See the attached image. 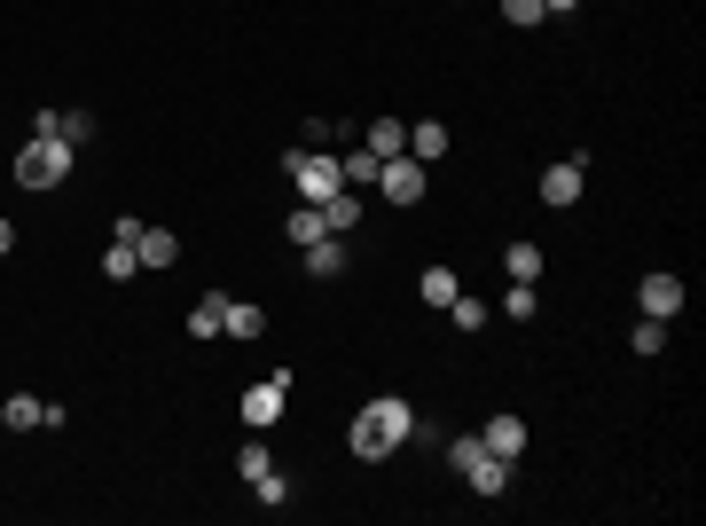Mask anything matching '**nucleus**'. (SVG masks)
Masks as SVG:
<instances>
[{"label":"nucleus","instance_id":"obj_4","mask_svg":"<svg viewBox=\"0 0 706 526\" xmlns=\"http://www.w3.org/2000/svg\"><path fill=\"white\" fill-rule=\"evenodd\" d=\"M283 409H291V377H259V385H244V424H252V433L283 424Z\"/></svg>","mask_w":706,"mask_h":526},{"label":"nucleus","instance_id":"obj_16","mask_svg":"<svg viewBox=\"0 0 706 526\" xmlns=\"http://www.w3.org/2000/svg\"><path fill=\"white\" fill-rule=\"evenodd\" d=\"M307 268L315 275H346V236H315L307 244Z\"/></svg>","mask_w":706,"mask_h":526},{"label":"nucleus","instance_id":"obj_11","mask_svg":"<svg viewBox=\"0 0 706 526\" xmlns=\"http://www.w3.org/2000/svg\"><path fill=\"white\" fill-rule=\"evenodd\" d=\"M479 440H487V448L502 456V464H518V456H526V424H518V416H495Z\"/></svg>","mask_w":706,"mask_h":526},{"label":"nucleus","instance_id":"obj_15","mask_svg":"<svg viewBox=\"0 0 706 526\" xmlns=\"http://www.w3.org/2000/svg\"><path fill=\"white\" fill-rule=\"evenodd\" d=\"M133 252H142V268H174V259H181L174 228H142V244H133Z\"/></svg>","mask_w":706,"mask_h":526},{"label":"nucleus","instance_id":"obj_28","mask_svg":"<svg viewBox=\"0 0 706 526\" xmlns=\"http://www.w3.org/2000/svg\"><path fill=\"white\" fill-rule=\"evenodd\" d=\"M550 9H542V0H502V24H542Z\"/></svg>","mask_w":706,"mask_h":526},{"label":"nucleus","instance_id":"obj_8","mask_svg":"<svg viewBox=\"0 0 706 526\" xmlns=\"http://www.w3.org/2000/svg\"><path fill=\"white\" fill-rule=\"evenodd\" d=\"M463 479L479 487V496H511V464H502L495 448H479V456H471V464H463Z\"/></svg>","mask_w":706,"mask_h":526},{"label":"nucleus","instance_id":"obj_12","mask_svg":"<svg viewBox=\"0 0 706 526\" xmlns=\"http://www.w3.org/2000/svg\"><path fill=\"white\" fill-rule=\"evenodd\" d=\"M369 157H377V166H385V157H400V150H409V126H400V118H377V126H369V142H361Z\"/></svg>","mask_w":706,"mask_h":526},{"label":"nucleus","instance_id":"obj_25","mask_svg":"<svg viewBox=\"0 0 706 526\" xmlns=\"http://www.w3.org/2000/svg\"><path fill=\"white\" fill-rule=\"evenodd\" d=\"M0 416H9V424H16V433H31V424H48V409H40V401H31V393H16V401H9V409H0Z\"/></svg>","mask_w":706,"mask_h":526},{"label":"nucleus","instance_id":"obj_30","mask_svg":"<svg viewBox=\"0 0 706 526\" xmlns=\"http://www.w3.org/2000/svg\"><path fill=\"white\" fill-rule=\"evenodd\" d=\"M0 252H16V228H9V220H0Z\"/></svg>","mask_w":706,"mask_h":526},{"label":"nucleus","instance_id":"obj_9","mask_svg":"<svg viewBox=\"0 0 706 526\" xmlns=\"http://www.w3.org/2000/svg\"><path fill=\"white\" fill-rule=\"evenodd\" d=\"M315 213H322L330 236H354V228H361V196H354V189H338V196H322Z\"/></svg>","mask_w":706,"mask_h":526},{"label":"nucleus","instance_id":"obj_5","mask_svg":"<svg viewBox=\"0 0 706 526\" xmlns=\"http://www.w3.org/2000/svg\"><path fill=\"white\" fill-rule=\"evenodd\" d=\"M424 174H432V166H416V157L400 150V157H385V166H377V189L393 196V205H416V196H424Z\"/></svg>","mask_w":706,"mask_h":526},{"label":"nucleus","instance_id":"obj_10","mask_svg":"<svg viewBox=\"0 0 706 526\" xmlns=\"http://www.w3.org/2000/svg\"><path fill=\"white\" fill-rule=\"evenodd\" d=\"M409 157H416V166H440V157H448V126H440V118L409 126Z\"/></svg>","mask_w":706,"mask_h":526},{"label":"nucleus","instance_id":"obj_2","mask_svg":"<svg viewBox=\"0 0 706 526\" xmlns=\"http://www.w3.org/2000/svg\"><path fill=\"white\" fill-rule=\"evenodd\" d=\"M16 181L24 189H63V181H72V142H63V134H31L24 150H16Z\"/></svg>","mask_w":706,"mask_h":526},{"label":"nucleus","instance_id":"obj_27","mask_svg":"<svg viewBox=\"0 0 706 526\" xmlns=\"http://www.w3.org/2000/svg\"><path fill=\"white\" fill-rule=\"evenodd\" d=\"M628 346H636V354H659V346H667V322H659V315H644V322H636V338H628Z\"/></svg>","mask_w":706,"mask_h":526},{"label":"nucleus","instance_id":"obj_14","mask_svg":"<svg viewBox=\"0 0 706 526\" xmlns=\"http://www.w3.org/2000/svg\"><path fill=\"white\" fill-rule=\"evenodd\" d=\"M416 291H424V307H440V315H448V299L463 291V275H455V268H424V275H416Z\"/></svg>","mask_w":706,"mask_h":526},{"label":"nucleus","instance_id":"obj_3","mask_svg":"<svg viewBox=\"0 0 706 526\" xmlns=\"http://www.w3.org/2000/svg\"><path fill=\"white\" fill-rule=\"evenodd\" d=\"M283 174L298 181V196H307V205H322V196L346 189V181H338V150H283Z\"/></svg>","mask_w":706,"mask_h":526},{"label":"nucleus","instance_id":"obj_17","mask_svg":"<svg viewBox=\"0 0 706 526\" xmlns=\"http://www.w3.org/2000/svg\"><path fill=\"white\" fill-rule=\"evenodd\" d=\"M220 331H228V338H259V331H267V315H259V307H244V299H228Z\"/></svg>","mask_w":706,"mask_h":526},{"label":"nucleus","instance_id":"obj_21","mask_svg":"<svg viewBox=\"0 0 706 526\" xmlns=\"http://www.w3.org/2000/svg\"><path fill=\"white\" fill-rule=\"evenodd\" d=\"M502 315H511V322H534V315H542V299H534V283H511V291H502Z\"/></svg>","mask_w":706,"mask_h":526},{"label":"nucleus","instance_id":"obj_7","mask_svg":"<svg viewBox=\"0 0 706 526\" xmlns=\"http://www.w3.org/2000/svg\"><path fill=\"white\" fill-rule=\"evenodd\" d=\"M636 307H644V315H683V275H644V291H636Z\"/></svg>","mask_w":706,"mask_h":526},{"label":"nucleus","instance_id":"obj_29","mask_svg":"<svg viewBox=\"0 0 706 526\" xmlns=\"http://www.w3.org/2000/svg\"><path fill=\"white\" fill-rule=\"evenodd\" d=\"M542 9H550V16H574V9H581V0H542Z\"/></svg>","mask_w":706,"mask_h":526},{"label":"nucleus","instance_id":"obj_19","mask_svg":"<svg viewBox=\"0 0 706 526\" xmlns=\"http://www.w3.org/2000/svg\"><path fill=\"white\" fill-rule=\"evenodd\" d=\"M502 268H511V283H534V275H542V244H511Z\"/></svg>","mask_w":706,"mask_h":526},{"label":"nucleus","instance_id":"obj_18","mask_svg":"<svg viewBox=\"0 0 706 526\" xmlns=\"http://www.w3.org/2000/svg\"><path fill=\"white\" fill-rule=\"evenodd\" d=\"M487 299H471V291H455V299H448V322H455V331H487Z\"/></svg>","mask_w":706,"mask_h":526},{"label":"nucleus","instance_id":"obj_6","mask_svg":"<svg viewBox=\"0 0 706 526\" xmlns=\"http://www.w3.org/2000/svg\"><path fill=\"white\" fill-rule=\"evenodd\" d=\"M581 174H589L581 157H557V166L542 174V205H557V213H565V205H581Z\"/></svg>","mask_w":706,"mask_h":526},{"label":"nucleus","instance_id":"obj_1","mask_svg":"<svg viewBox=\"0 0 706 526\" xmlns=\"http://www.w3.org/2000/svg\"><path fill=\"white\" fill-rule=\"evenodd\" d=\"M409 433H416V409L409 401H393V393H377L361 416H354V433H346V448L361 456V464H377V456H393V448H409Z\"/></svg>","mask_w":706,"mask_h":526},{"label":"nucleus","instance_id":"obj_22","mask_svg":"<svg viewBox=\"0 0 706 526\" xmlns=\"http://www.w3.org/2000/svg\"><path fill=\"white\" fill-rule=\"evenodd\" d=\"M338 181H346V189L377 181V157H369V150H346V157H338Z\"/></svg>","mask_w":706,"mask_h":526},{"label":"nucleus","instance_id":"obj_26","mask_svg":"<svg viewBox=\"0 0 706 526\" xmlns=\"http://www.w3.org/2000/svg\"><path fill=\"white\" fill-rule=\"evenodd\" d=\"M252 496H259L267 511H283V503H291V479H283V472H267V479H252Z\"/></svg>","mask_w":706,"mask_h":526},{"label":"nucleus","instance_id":"obj_20","mask_svg":"<svg viewBox=\"0 0 706 526\" xmlns=\"http://www.w3.org/2000/svg\"><path fill=\"white\" fill-rule=\"evenodd\" d=\"M283 236H291L298 252H307L315 236H330V228H322V213H315V205H298V213H291V228H283Z\"/></svg>","mask_w":706,"mask_h":526},{"label":"nucleus","instance_id":"obj_24","mask_svg":"<svg viewBox=\"0 0 706 526\" xmlns=\"http://www.w3.org/2000/svg\"><path fill=\"white\" fill-rule=\"evenodd\" d=\"M235 472H244V479H267V472H275V456H267V440H244V456H235Z\"/></svg>","mask_w":706,"mask_h":526},{"label":"nucleus","instance_id":"obj_23","mask_svg":"<svg viewBox=\"0 0 706 526\" xmlns=\"http://www.w3.org/2000/svg\"><path fill=\"white\" fill-rule=\"evenodd\" d=\"M133 268H142V252H133V244H118V236H111V252H103V275H111V283H126Z\"/></svg>","mask_w":706,"mask_h":526},{"label":"nucleus","instance_id":"obj_13","mask_svg":"<svg viewBox=\"0 0 706 526\" xmlns=\"http://www.w3.org/2000/svg\"><path fill=\"white\" fill-rule=\"evenodd\" d=\"M220 315H228V291H205L189 307V338H220Z\"/></svg>","mask_w":706,"mask_h":526}]
</instances>
